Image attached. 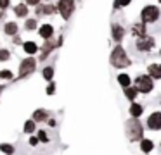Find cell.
Segmentation results:
<instances>
[{"label": "cell", "mask_w": 161, "mask_h": 155, "mask_svg": "<svg viewBox=\"0 0 161 155\" xmlns=\"http://www.w3.org/2000/svg\"><path fill=\"white\" fill-rule=\"evenodd\" d=\"M109 64L114 69H126L132 65V59L128 57L125 47L123 45H116L111 50V55H109Z\"/></svg>", "instance_id": "1"}, {"label": "cell", "mask_w": 161, "mask_h": 155, "mask_svg": "<svg viewBox=\"0 0 161 155\" xmlns=\"http://www.w3.org/2000/svg\"><path fill=\"white\" fill-rule=\"evenodd\" d=\"M125 131H126V136H128V140L132 141V143L140 141L144 138V124L140 122V119L130 117L125 122Z\"/></svg>", "instance_id": "2"}, {"label": "cell", "mask_w": 161, "mask_h": 155, "mask_svg": "<svg viewBox=\"0 0 161 155\" xmlns=\"http://www.w3.org/2000/svg\"><path fill=\"white\" fill-rule=\"evenodd\" d=\"M161 17V9L154 3H146L140 9V21L146 24H156Z\"/></svg>", "instance_id": "3"}, {"label": "cell", "mask_w": 161, "mask_h": 155, "mask_svg": "<svg viewBox=\"0 0 161 155\" xmlns=\"http://www.w3.org/2000/svg\"><path fill=\"white\" fill-rule=\"evenodd\" d=\"M133 86L137 88V91H139V93L147 95V93H151L154 90V79L151 78L149 74H140V76H137V78H135Z\"/></svg>", "instance_id": "4"}, {"label": "cell", "mask_w": 161, "mask_h": 155, "mask_svg": "<svg viewBox=\"0 0 161 155\" xmlns=\"http://www.w3.org/2000/svg\"><path fill=\"white\" fill-rule=\"evenodd\" d=\"M154 48H156V40H154V36H151V34L135 40V50L139 52V54H149Z\"/></svg>", "instance_id": "5"}, {"label": "cell", "mask_w": 161, "mask_h": 155, "mask_svg": "<svg viewBox=\"0 0 161 155\" xmlns=\"http://www.w3.org/2000/svg\"><path fill=\"white\" fill-rule=\"evenodd\" d=\"M57 10H59V14L63 16V19L68 21L75 12V0H59Z\"/></svg>", "instance_id": "6"}, {"label": "cell", "mask_w": 161, "mask_h": 155, "mask_svg": "<svg viewBox=\"0 0 161 155\" xmlns=\"http://www.w3.org/2000/svg\"><path fill=\"white\" fill-rule=\"evenodd\" d=\"M146 127L149 131H161V110H154L147 116Z\"/></svg>", "instance_id": "7"}, {"label": "cell", "mask_w": 161, "mask_h": 155, "mask_svg": "<svg viewBox=\"0 0 161 155\" xmlns=\"http://www.w3.org/2000/svg\"><path fill=\"white\" fill-rule=\"evenodd\" d=\"M125 34H126V29L119 23H113L111 24V38H113V41H114L116 45H121Z\"/></svg>", "instance_id": "8"}, {"label": "cell", "mask_w": 161, "mask_h": 155, "mask_svg": "<svg viewBox=\"0 0 161 155\" xmlns=\"http://www.w3.org/2000/svg\"><path fill=\"white\" fill-rule=\"evenodd\" d=\"M130 33H132V36H135L137 40L139 38H144L149 34V31H147V24L142 23V21H137V23H133L132 26H130Z\"/></svg>", "instance_id": "9"}, {"label": "cell", "mask_w": 161, "mask_h": 155, "mask_svg": "<svg viewBox=\"0 0 161 155\" xmlns=\"http://www.w3.org/2000/svg\"><path fill=\"white\" fill-rule=\"evenodd\" d=\"M35 67H36V60L35 59H25V60L21 62V67H19V74L21 76H26V74H30V72H33L35 71Z\"/></svg>", "instance_id": "10"}, {"label": "cell", "mask_w": 161, "mask_h": 155, "mask_svg": "<svg viewBox=\"0 0 161 155\" xmlns=\"http://www.w3.org/2000/svg\"><path fill=\"white\" fill-rule=\"evenodd\" d=\"M147 74H149L154 81H159L161 79V64L159 62H153V64L147 65Z\"/></svg>", "instance_id": "11"}, {"label": "cell", "mask_w": 161, "mask_h": 155, "mask_svg": "<svg viewBox=\"0 0 161 155\" xmlns=\"http://www.w3.org/2000/svg\"><path fill=\"white\" fill-rule=\"evenodd\" d=\"M128 114L133 119H140V116L144 114V105L139 102H132L130 103V109H128Z\"/></svg>", "instance_id": "12"}, {"label": "cell", "mask_w": 161, "mask_h": 155, "mask_svg": "<svg viewBox=\"0 0 161 155\" xmlns=\"http://www.w3.org/2000/svg\"><path fill=\"white\" fill-rule=\"evenodd\" d=\"M116 81H118V85L121 86V88H128V86H132V76H130L128 72H119V74L116 76Z\"/></svg>", "instance_id": "13"}, {"label": "cell", "mask_w": 161, "mask_h": 155, "mask_svg": "<svg viewBox=\"0 0 161 155\" xmlns=\"http://www.w3.org/2000/svg\"><path fill=\"white\" fill-rule=\"evenodd\" d=\"M139 147H140V152L142 153H151L154 150V141L149 140V138H142L139 141Z\"/></svg>", "instance_id": "14"}, {"label": "cell", "mask_w": 161, "mask_h": 155, "mask_svg": "<svg viewBox=\"0 0 161 155\" xmlns=\"http://www.w3.org/2000/svg\"><path fill=\"white\" fill-rule=\"evenodd\" d=\"M123 93H125V98L128 100L130 103L132 102H135V98H137V95H139V91H137V88L135 86H128V88H123Z\"/></svg>", "instance_id": "15"}, {"label": "cell", "mask_w": 161, "mask_h": 155, "mask_svg": "<svg viewBox=\"0 0 161 155\" xmlns=\"http://www.w3.org/2000/svg\"><path fill=\"white\" fill-rule=\"evenodd\" d=\"M54 34V28L50 26V24H43L42 28H40V36L45 38V40H50Z\"/></svg>", "instance_id": "16"}, {"label": "cell", "mask_w": 161, "mask_h": 155, "mask_svg": "<svg viewBox=\"0 0 161 155\" xmlns=\"http://www.w3.org/2000/svg\"><path fill=\"white\" fill-rule=\"evenodd\" d=\"M130 3H132V0H114V2H113V9L114 10L125 9V7H128Z\"/></svg>", "instance_id": "17"}, {"label": "cell", "mask_w": 161, "mask_h": 155, "mask_svg": "<svg viewBox=\"0 0 161 155\" xmlns=\"http://www.w3.org/2000/svg\"><path fill=\"white\" fill-rule=\"evenodd\" d=\"M23 48H25L26 54H35V52L38 50V47H36L35 41H26V43L23 45Z\"/></svg>", "instance_id": "18"}, {"label": "cell", "mask_w": 161, "mask_h": 155, "mask_svg": "<svg viewBox=\"0 0 161 155\" xmlns=\"http://www.w3.org/2000/svg\"><path fill=\"white\" fill-rule=\"evenodd\" d=\"M14 12H16V16H19V17H25V16H28V5H16V9H14Z\"/></svg>", "instance_id": "19"}, {"label": "cell", "mask_w": 161, "mask_h": 155, "mask_svg": "<svg viewBox=\"0 0 161 155\" xmlns=\"http://www.w3.org/2000/svg\"><path fill=\"white\" fill-rule=\"evenodd\" d=\"M54 48H56V43H54V41H50V40H47V43L43 45V52H42V59L45 57L47 54H49V52H52Z\"/></svg>", "instance_id": "20"}, {"label": "cell", "mask_w": 161, "mask_h": 155, "mask_svg": "<svg viewBox=\"0 0 161 155\" xmlns=\"http://www.w3.org/2000/svg\"><path fill=\"white\" fill-rule=\"evenodd\" d=\"M5 33L7 34H16L18 33V24L16 23H7L5 24Z\"/></svg>", "instance_id": "21"}, {"label": "cell", "mask_w": 161, "mask_h": 155, "mask_svg": "<svg viewBox=\"0 0 161 155\" xmlns=\"http://www.w3.org/2000/svg\"><path fill=\"white\" fill-rule=\"evenodd\" d=\"M45 119H47L45 110H35V114H33V121H45Z\"/></svg>", "instance_id": "22"}, {"label": "cell", "mask_w": 161, "mask_h": 155, "mask_svg": "<svg viewBox=\"0 0 161 155\" xmlns=\"http://www.w3.org/2000/svg\"><path fill=\"white\" fill-rule=\"evenodd\" d=\"M42 74H43V78H45L47 81H50V79L54 78V67H45Z\"/></svg>", "instance_id": "23"}, {"label": "cell", "mask_w": 161, "mask_h": 155, "mask_svg": "<svg viewBox=\"0 0 161 155\" xmlns=\"http://www.w3.org/2000/svg\"><path fill=\"white\" fill-rule=\"evenodd\" d=\"M38 12L52 14V12H56V7H54V5H43V7H38Z\"/></svg>", "instance_id": "24"}, {"label": "cell", "mask_w": 161, "mask_h": 155, "mask_svg": "<svg viewBox=\"0 0 161 155\" xmlns=\"http://www.w3.org/2000/svg\"><path fill=\"white\" fill-rule=\"evenodd\" d=\"M0 150L4 152V153H7V155H12V153H14V147H11V145H7V143L0 145Z\"/></svg>", "instance_id": "25"}, {"label": "cell", "mask_w": 161, "mask_h": 155, "mask_svg": "<svg viewBox=\"0 0 161 155\" xmlns=\"http://www.w3.org/2000/svg\"><path fill=\"white\" fill-rule=\"evenodd\" d=\"M25 131L26 133H33V131H35V121H26L25 122Z\"/></svg>", "instance_id": "26"}, {"label": "cell", "mask_w": 161, "mask_h": 155, "mask_svg": "<svg viewBox=\"0 0 161 155\" xmlns=\"http://www.w3.org/2000/svg\"><path fill=\"white\" fill-rule=\"evenodd\" d=\"M5 60H9V52L7 50H0V62H5Z\"/></svg>", "instance_id": "27"}, {"label": "cell", "mask_w": 161, "mask_h": 155, "mask_svg": "<svg viewBox=\"0 0 161 155\" xmlns=\"http://www.w3.org/2000/svg\"><path fill=\"white\" fill-rule=\"evenodd\" d=\"M0 78H2V79H11L12 78V72L7 71V69H5V71H0Z\"/></svg>", "instance_id": "28"}, {"label": "cell", "mask_w": 161, "mask_h": 155, "mask_svg": "<svg viewBox=\"0 0 161 155\" xmlns=\"http://www.w3.org/2000/svg\"><path fill=\"white\" fill-rule=\"evenodd\" d=\"M36 28V21L35 19H28L26 21V29H35Z\"/></svg>", "instance_id": "29"}, {"label": "cell", "mask_w": 161, "mask_h": 155, "mask_svg": "<svg viewBox=\"0 0 161 155\" xmlns=\"http://www.w3.org/2000/svg\"><path fill=\"white\" fill-rule=\"evenodd\" d=\"M54 91H56V83H49V86H47V95H54Z\"/></svg>", "instance_id": "30"}, {"label": "cell", "mask_w": 161, "mask_h": 155, "mask_svg": "<svg viewBox=\"0 0 161 155\" xmlns=\"http://www.w3.org/2000/svg\"><path fill=\"white\" fill-rule=\"evenodd\" d=\"M38 140H40V141H43V143H47V141H49V136H47V134L43 133V131H40V133H38Z\"/></svg>", "instance_id": "31"}, {"label": "cell", "mask_w": 161, "mask_h": 155, "mask_svg": "<svg viewBox=\"0 0 161 155\" xmlns=\"http://www.w3.org/2000/svg\"><path fill=\"white\" fill-rule=\"evenodd\" d=\"M38 138H35V136H33V138H30V145H31V147H36V145H38Z\"/></svg>", "instance_id": "32"}, {"label": "cell", "mask_w": 161, "mask_h": 155, "mask_svg": "<svg viewBox=\"0 0 161 155\" xmlns=\"http://www.w3.org/2000/svg\"><path fill=\"white\" fill-rule=\"evenodd\" d=\"M9 5V0H0V9H5Z\"/></svg>", "instance_id": "33"}, {"label": "cell", "mask_w": 161, "mask_h": 155, "mask_svg": "<svg viewBox=\"0 0 161 155\" xmlns=\"http://www.w3.org/2000/svg\"><path fill=\"white\" fill-rule=\"evenodd\" d=\"M26 2H28L26 5H38V3H40V0H26Z\"/></svg>", "instance_id": "34"}, {"label": "cell", "mask_w": 161, "mask_h": 155, "mask_svg": "<svg viewBox=\"0 0 161 155\" xmlns=\"http://www.w3.org/2000/svg\"><path fill=\"white\" fill-rule=\"evenodd\" d=\"M159 57H161V48H159Z\"/></svg>", "instance_id": "35"}, {"label": "cell", "mask_w": 161, "mask_h": 155, "mask_svg": "<svg viewBox=\"0 0 161 155\" xmlns=\"http://www.w3.org/2000/svg\"><path fill=\"white\" fill-rule=\"evenodd\" d=\"M159 103H161V95H159Z\"/></svg>", "instance_id": "36"}, {"label": "cell", "mask_w": 161, "mask_h": 155, "mask_svg": "<svg viewBox=\"0 0 161 155\" xmlns=\"http://www.w3.org/2000/svg\"><path fill=\"white\" fill-rule=\"evenodd\" d=\"M158 2H159V3H161V0H158Z\"/></svg>", "instance_id": "37"}, {"label": "cell", "mask_w": 161, "mask_h": 155, "mask_svg": "<svg viewBox=\"0 0 161 155\" xmlns=\"http://www.w3.org/2000/svg\"><path fill=\"white\" fill-rule=\"evenodd\" d=\"M159 147H161V143H159Z\"/></svg>", "instance_id": "38"}]
</instances>
